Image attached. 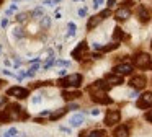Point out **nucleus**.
I'll return each instance as SVG.
<instances>
[{"label":"nucleus","mask_w":152,"mask_h":137,"mask_svg":"<svg viewBox=\"0 0 152 137\" xmlns=\"http://www.w3.org/2000/svg\"><path fill=\"white\" fill-rule=\"evenodd\" d=\"M17 134H18L17 127H12V129H8L7 132H5V137H18Z\"/></svg>","instance_id":"5701e85b"},{"label":"nucleus","mask_w":152,"mask_h":137,"mask_svg":"<svg viewBox=\"0 0 152 137\" xmlns=\"http://www.w3.org/2000/svg\"><path fill=\"white\" fill-rule=\"evenodd\" d=\"M151 106H152V93L147 91L137 100V108L139 109H145V108H151Z\"/></svg>","instance_id":"39448f33"},{"label":"nucleus","mask_w":152,"mask_h":137,"mask_svg":"<svg viewBox=\"0 0 152 137\" xmlns=\"http://www.w3.org/2000/svg\"><path fill=\"white\" fill-rule=\"evenodd\" d=\"M103 136H105L103 130H92V132L88 134V137H103Z\"/></svg>","instance_id":"393cba45"},{"label":"nucleus","mask_w":152,"mask_h":137,"mask_svg":"<svg viewBox=\"0 0 152 137\" xmlns=\"http://www.w3.org/2000/svg\"><path fill=\"white\" fill-rule=\"evenodd\" d=\"M121 119V114H119L118 109H111L106 113V117H105V124L106 126H115L118 121Z\"/></svg>","instance_id":"20e7f679"},{"label":"nucleus","mask_w":152,"mask_h":137,"mask_svg":"<svg viewBox=\"0 0 152 137\" xmlns=\"http://www.w3.org/2000/svg\"><path fill=\"white\" fill-rule=\"evenodd\" d=\"M118 47V42H113V44H108V46H100V44H95V49H100V51H103V52H110V51H113V49H116Z\"/></svg>","instance_id":"6ab92c4d"},{"label":"nucleus","mask_w":152,"mask_h":137,"mask_svg":"<svg viewBox=\"0 0 152 137\" xmlns=\"http://www.w3.org/2000/svg\"><path fill=\"white\" fill-rule=\"evenodd\" d=\"M38 70H39V64H34V65H33V67H31V70H30V72H31V74H33V75H34V74H36V72H38Z\"/></svg>","instance_id":"2f4dec72"},{"label":"nucleus","mask_w":152,"mask_h":137,"mask_svg":"<svg viewBox=\"0 0 152 137\" xmlns=\"http://www.w3.org/2000/svg\"><path fill=\"white\" fill-rule=\"evenodd\" d=\"M79 15H80V16H85V15H87V10H85V8L79 10Z\"/></svg>","instance_id":"e433bc0d"},{"label":"nucleus","mask_w":152,"mask_h":137,"mask_svg":"<svg viewBox=\"0 0 152 137\" xmlns=\"http://www.w3.org/2000/svg\"><path fill=\"white\" fill-rule=\"evenodd\" d=\"M123 38H124V33H123V29H121V28H115V31H113V39L118 42V41H121Z\"/></svg>","instance_id":"412c9836"},{"label":"nucleus","mask_w":152,"mask_h":137,"mask_svg":"<svg viewBox=\"0 0 152 137\" xmlns=\"http://www.w3.org/2000/svg\"><path fill=\"white\" fill-rule=\"evenodd\" d=\"M80 83H82V75L80 74L69 75V77H64L57 82V85H61V87H80Z\"/></svg>","instance_id":"f257e3e1"},{"label":"nucleus","mask_w":152,"mask_h":137,"mask_svg":"<svg viewBox=\"0 0 152 137\" xmlns=\"http://www.w3.org/2000/svg\"><path fill=\"white\" fill-rule=\"evenodd\" d=\"M66 113H67V108H62V109L56 111V113H51V121H57L59 117H62Z\"/></svg>","instance_id":"aec40b11"},{"label":"nucleus","mask_w":152,"mask_h":137,"mask_svg":"<svg viewBox=\"0 0 152 137\" xmlns=\"http://www.w3.org/2000/svg\"><path fill=\"white\" fill-rule=\"evenodd\" d=\"M129 16H131V10H129L128 7H121V8H118L115 13V18L118 20V21H126Z\"/></svg>","instance_id":"0eeeda50"},{"label":"nucleus","mask_w":152,"mask_h":137,"mask_svg":"<svg viewBox=\"0 0 152 137\" xmlns=\"http://www.w3.org/2000/svg\"><path fill=\"white\" fill-rule=\"evenodd\" d=\"M137 15H139V20H141L142 23H147V21H149V18H151V16H149V12L144 8V7H139Z\"/></svg>","instance_id":"f3484780"},{"label":"nucleus","mask_w":152,"mask_h":137,"mask_svg":"<svg viewBox=\"0 0 152 137\" xmlns=\"http://www.w3.org/2000/svg\"><path fill=\"white\" fill-rule=\"evenodd\" d=\"M54 64H56V65H61V67H69L70 62H69V60H56Z\"/></svg>","instance_id":"bb28decb"},{"label":"nucleus","mask_w":152,"mask_h":137,"mask_svg":"<svg viewBox=\"0 0 152 137\" xmlns=\"http://www.w3.org/2000/svg\"><path fill=\"white\" fill-rule=\"evenodd\" d=\"M13 36H15V38H21V36H23L21 28H15V29H13Z\"/></svg>","instance_id":"c85d7f7f"},{"label":"nucleus","mask_w":152,"mask_h":137,"mask_svg":"<svg viewBox=\"0 0 152 137\" xmlns=\"http://www.w3.org/2000/svg\"><path fill=\"white\" fill-rule=\"evenodd\" d=\"M134 65L137 68H152V59L149 54H137L134 57Z\"/></svg>","instance_id":"f03ea898"},{"label":"nucleus","mask_w":152,"mask_h":137,"mask_svg":"<svg viewBox=\"0 0 152 137\" xmlns=\"http://www.w3.org/2000/svg\"><path fill=\"white\" fill-rule=\"evenodd\" d=\"M115 72L119 75H129L132 72V65L131 64H119L115 67Z\"/></svg>","instance_id":"9b49d317"},{"label":"nucleus","mask_w":152,"mask_h":137,"mask_svg":"<svg viewBox=\"0 0 152 137\" xmlns=\"http://www.w3.org/2000/svg\"><path fill=\"white\" fill-rule=\"evenodd\" d=\"M61 130H62V132H66V134H69V132H70V129H69V127H64V126L61 127Z\"/></svg>","instance_id":"4c0bfd02"},{"label":"nucleus","mask_w":152,"mask_h":137,"mask_svg":"<svg viewBox=\"0 0 152 137\" xmlns=\"http://www.w3.org/2000/svg\"><path fill=\"white\" fill-rule=\"evenodd\" d=\"M7 111H8V114H10V117L12 119H17L18 116H20V111H21V108L18 106V104H10V106L7 108Z\"/></svg>","instance_id":"4468645a"},{"label":"nucleus","mask_w":152,"mask_h":137,"mask_svg":"<svg viewBox=\"0 0 152 137\" xmlns=\"http://www.w3.org/2000/svg\"><path fill=\"white\" fill-rule=\"evenodd\" d=\"M41 101V98L39 96H36V98H33V104H36V103H39Z\"/></svg>","instance_id":"a19ab883"},{"label":"nucleus","mask_w":152,"mask_h":137,"mask_svg":"<svg viewBox=\"0 0 152 137\" xmlns=\"http://www.w3.org/2000/svg\"><path fill=\"white\" fill-rule=\"evenodd\" d=\"M115 2H116V0H108V7H113V5H115Z\"/></svg>","instance_id":"c03bdc74"},{"label":"nucleus","mask_w":152,"mask_h":137,"mask_svg":"<svg viewBox=\"0 0 152 137\" xmlns=\"http://www.w3.org/2000/svg\"><path fill=\"white\" fill-rule=\"evenodd\" d=\"M41 25H43L44 28H49V26H51V18H49V16H43V20H41Z\"/></svg>","instance_id":"b1692460"},{"label":"nucleus","mask_w":152,"mask_h":137,"mask_svg":"<svg viewBox=\"0 0 152 137\" xmlns=\"http://www.w3.org/2000/svg\"><path fill=\"white\" fill-rule=\"evenodd\" d=\"M145 119H147V121H151V122H152V109L149 111L147 114H145Z\"/></svg>","instance_id":"c9c22d12"},{"label":"nucleus","mask_w":152,"mask_h":137,"mask_svg":"<svg viewBox=\"0 0 152 137\" xmlns=\"http://www.w3.org/2000/svg\"><path fill=\"white\" fill-rule=\"evenodd\" d=\"M43 15H44L43 8H34V12H33V16H34V18H41Z\"/></svg>","instance_id":"a878e982"},{"label":"nucleus","mask_w":152,"mask_h":137,"mask_svg":"<svg viewBox=\"0 0 152 137\" xmlns=\"http://www.w3.org/2000/svg\"><path fill=\"white\" fill-rule=\"evenodd\" d=\"M102 16L100 15H96V16H92V18L88 20V23H87V28L88 29H93V28H96V26H98V23L102 21Z\"/></svg>","instance_id":"a211bd4d"},{"label":"nucleus","mask_w":152,"mask_h":137,"mask_svg":"<svg viewBox=\"0 0 152 137\" xmlns=\"http://www.w3.org/2000/svg\"><path fill=\"white\" fill-rule=\"evenodd\" d=\"M92 98H93V101H96V103H102V104H111V103H113L111 98L105 96V95H103V91H102V93H93Z\"/></svg>","instance_id":"f8f14e48"},{"label":"nucleus","mask_w":152,"mask_h":137,"mask_svg":"<svg viewBox=\"0 0 152 137\" xmlns=\"http://www.w3.org/2000/svg\"><path fill=\"white\" fill-rule=\"evenodd\" d=\"M113 134H115V137H128L129 136V130H128V127H126V126H118Z\"/></svg>","instance_id":"dca6fc26"},{"label":"nucleus","mask_w":152,"mask_h":137,"mask_svg":"<svg viewBox=\"0 0 152 137\" xmlns=\"http://www.w3.org/2000/svg\"><path fill=\"white\" fill-rule=\"evenodd\" d=\"M67 109H79V106H77V104H69Z\"/></svg>","instance_id":"58836bf2"},{"label":"nucleus","mask_w":152,"mask_h":137,"mask_svg":"<svg viewBox=\"0 0 152 137\" xmlns=\"http://www.w3.org/2000/svg\"><path fill=\"white\" fill-rule=\"evenodd\" d=\"M7 93L10 95V96L18 98V100H23V98H26L28 95H30V91H28L26 88H21V87H12V88H8Z\"/></svg>","instance_id":"7ed1b4c3"},{"label":"nucleus","mask_w":152,"mask_h":137,"mask_svg":"<svg viewBox=\"0 0 152 137\" xmlns=\"http://www.w3.org/2000/svg\"><path fill=\"white\" fill-rule=\"evenodd\" d=\"M74 34H75V25H74V23H69V34L67 36L70 38V36H74Z\"/></svg>","instance_id":"cd10ccee"},{"label":"nucleus","mask_w":152,"mask_h":137,"mask_svg":"<svg viewBox=\"0 0 152 137\" xmlns=\"http://www.w3.org/2000/svg\"><path fill=\"white\" fill-rule=\"evenodd\" d=\"M54 3V0H46V2H44V5H53Z\"/></svg>","instance_id":"37998d69"},{"label":"nucleus","mask_w":152,"mask_h":137,"mask_svg":"<svg viewBox=\"0 0 152 137\" xmlns=\"http://www.w3.org/2000/svg\"><path fill=\"white\" fill-rule=\"evenodd\" d=\"M15 10H17V5H12V7H10V8H8V10H7V15H12V13H13V12H15Z\"/></svg>","instance_id":"473e14b6"},{"label":"nucleus","mask_w":152,"mask_h":137,"mask_svg":"<svg viewBox=\"0 0 152 137\" xmlns=\"http://www.w3.org/2000/svg\"><path fill=\"white\" fill-rule=\"evenodd\" d=\"M17 21H20V23L26 21V13H20V15L17 16Z\"/></svg>","instance_id":"c756f323"},{"label":"nucleus","mask_w":152,"mask_h":137,"mask_svg":"<svg viewBox=\"0 0 152 137\" xmlns=\"http://www.w3.org/2000/svg\"><path fill=\"white\" fill-rule=\"evenodd\" d=\"M0 85H2V80H0Z\"/></svg>","instance_id":"49530a36"},{"label":"nucleus","mask_w":152,"mask_h":137,"mask_svg":"<svg viewBox=\"0 0 152 137\" xmlns=\"http://www.w3.org/2000/svg\"><path fill=\"white\" fill-rule=\"evenodd\" d=\"M105 82H108L110 85H121L123 83V75L113 72V74H108L105 77Z\"/></svg>","instance_id":"1a4fd4ad"},{"label":"nucleus","mask_w":152,"mask_h":137,"mask_svg":"<svg viewBox=\"0 0 152 137\" xmlns=\"http://www.w3.org/2000/svg\"><path fill=\"white\" fill-rule=\"evenodd\" d=\"M79 96H82L80 91H67V90L62 91V98L67 100V101H72V100H75V98H79Z\"/></svg>","instance_id":"2eb2a0df"},{"label":"nucleus","mask_w":152,"mask_h":137,"mask_svg":"<svg viewBox=\"0 0 152 137\" xmlns=\"http://www.w3.org/2000/svg\"><path fill=\"white\" fill-rule=\"evenodd\" d=\"M145 83H147V80H145V77H142V75L132 77L131 82H129V85H131L132 88H136V90H141V88H144Z\"/></svg>","instance_id":"6e6552de"},{"label":"nucleus","mask_w":152,"mask_h":137,"mask_svg":"<svg viewBox=\"0 0 152 137\" xmlns=\"http://www.w3.org/2000/svg\"><path fill=\"white\" fill-rule=\"evenodd\" d=\"M110 87H111V85L108 83V82H103V80H98V82H95V83L92 85V87L88 88V91L90 93H93V91H108L110 90Z\"/></svg>","instance_id":"423d86ee"},{"label":"nucleus","mask_w":152,"mask_h":137,"mask_svg":"<svg viewBox=\"0 0 152 137\" xmlns=\"http://www.w3.org/2000/svg\"><path fill=\"white\" fill-rule=\"evenodd\" d=\"M0 51H2V46H0Z\"/></svg>","instance_id":"a18cd8bd"},{"label":"nucleus","mask_w":152,"mask_h":137,"mask_svg":"<svg viewBox=\"0 0 152 137\" xmlns=\"http://www.w3.org/2000/svg\"><path fill=\"white\" fill-rule=\"evenodd\" d=\"M0 25H2V28H7V25H8V18H4Z\"/></svg>","instance_id":"f704fd0d"},{"label":"nucleus","mask_w":152,"mask_h":137,"mask_svg":"<svg viewBox=\"0 0 152 137\" xmlns=\"http://www.w3.org/2000/svg\"><path fill=\"white\" fill-rule=\"evenodd\" d=\"M36 122H39V124H44V122H46V121H44L43 117H36Z\"/></svg>","instance_id":"ea45409f"},{"label":"nucleus","mask_w":152,"mask_h":137,"mask_svg":"<svg viewBox=\"0 0 152 137\" xmlns=\"http://www.w3.org/2000/svg\"><path fill=\"white\" fill-rule=\"evenodd\" d=\"M85 51H87V42H85V41H82V42H80V44L72 51V57H75V59H82V55L85 54Z\"/></svg>","instance_id":"9d476101"},{"label":"nucleus","mask_w":152,"mask_h":137,"mask_svg":"<svg viewBox=\"0 0 152 137\" xmlns=\"http://www.w3.org/2000/svg\"><path fill=\"white\" fill-rule=\"evenodd\" d=\"M102 2H103V0H93V8H98Z\"/></svg>","instance_id":"72a5a7b5"},{"label":"nucleus","mask_w":152,"mask_h":137,"mask_svg":"<svg viewBox=\"0 0 152 137\" xmlns=\"http://www.w3.org/2000/svg\"><path fill=\"white\" fill-rule=\"evenodd\" d=\"M12 117H10V114H8V111L7 109H4L2 113H0V122H7V121H10Z\"/></svg>","instance_id":"4be33fe9"},{"label":"nucleus","mask_w":152,"mask_h":137,"mask_svg":"<svg viewBox=\"0 0 152 137\" xmlns=\"http://www.w3.org/2000/svg\"><path fill=\"white\" fill-rule=\"evenodd\" d=\"M92 114H93V116H98L100 111H98V109H92Z\"/></svg>","instance_id":"79ce46f5"},{"label":"nucleus","mask_w":152,"mask_h":137,"mask_svg":"<svg viewBox=\"0 0 152 137\" xmlns=\"http://www.w3.org/2000/svg\"><path fill=\"white\" fill-rule=\"evenodd\" d=\"M83 119H85V116H83L82 113H77V114H74L72 117H70V126L72 127H79V126H82V122H83Z\"/></svg>","instance_id":"ddd939ff"},{"label":"nucleus","mask_w":152,"mask_h":137,"mask_svg":"<svg viewBox=\"0 0 152 137\" xmlns=\"http://www.w3.org/2000/svg\"><path fill=\"white\" fill-rule=\"evenodd\" d=\"M110 15H111V12H110L108 8H106V10H103V12L100 13V16H102V18H106V16H110Z\"/></svg>","instance_id":"7c9ffc66"}]
</instances>
